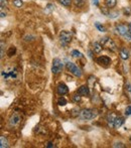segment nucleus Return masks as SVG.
Here are the masks:
<instances>
[{
	"mask_svg": "<svg viewBox=\"0 0 131 148\" xmlns=\"http://www.w3.org/2000/svg\"><path fill=\"white\" fill-rule=\"evenodd\" d=\"M115 30L120 36L124 37L126 40L131 41V22L118 23L115 25Z\"/></svg>",
	"mask_w": 131,
	"mask_h": 148,
	"instance_id": "1",
	"label": "nucleus"
},
{
	"mask_svg": "<svg viewBox=\"0 0 131 148\" xmlns=\"http://www.w3.org/2000/svg\"><path fill=\"white\" fill-rule=\"evenodd\" d=\"M107 122L110 127L114 129H118L124 124V118L121 116H116L114 114H110L107 117Z\"/></svg>",
	"mask_w": 131,
	"mask_h": 148,
	"instance_id": "2",
	"label": "nucleus"
},
{
	"mask_svg": "<svg viewBox=\"0 0 131 148\" xmlns=\"http://www.w3.org/2000/svg\"><path fill=\"white\" fill-rule=\"evenodd\" d=\"M97 115H98V113H97L96 110L89 109V108L81 110V112H80V118L84 121L93 120V119H95L97 117Z\"/></svg>",
	"mask_w": 131,
	"mask_h": 148,
	"instance_id": "3",
	"label": "nucleus"
},
{
	"mask_svg": "<svg viewBox=\"0 0 131 148\" xmlns=\"http://www.w3.org/2000/svg\"><path fill=\"white\" fill-rule=\"evenodd\" d=\"M66 66H67V69H68L69 72H70L72 75H74L75 77H77V78H81V77H82V75H83L82 70H81L77 64H75L74 62H68L66 64Z\"/></svg>",
	"mask_w": 131,
	"mask_h": 148,
	"instance_id": "4",
	"label": "nucleus"
},
{
	"mask_svg": "<svg viewBox=\"0 0 131 148\" xmlns=\"http://www.w3.org/2000/svg\"><path fill=\"white\" fill-rule=\"evenodd\" d=\"M59 38H60V42L62 43L63 45H67L71 42L73 38V34L71 31H68V30H63L61 31L59 35Z\"/></svg>",
	"mask_w": 131,
	"mask_h": 148,
	"instance_id": "5",
	"label": "nucleus"
},
{
	"mask_svg": "<svg viewBox=\"0 0 131 148\" xmlns=\"http://www.w3.org/2000/svg\"><path fill=\"white\" fill-rule=\"evenodd\" d=\"M21 122V116L18 112H14L11 115V117L9 118V121H8V126L10 128H15Z\"/></svg>",
	"mask_w": 131,
	"mask_h": 148,
	"instance_id": "6",
	"label": "nucleus"
},
{
	"mask_svg": "<svg viewBox=\"0 0 131 148\" xmlns=\"http://www.w3.org/2000/svg\"><path fill=\"white\" fill-rule=\"evenodd\" d=\"M63 70V62L58 58H55L53 60V64H51V72L53 75H58Z\"/></svg>",
	"mask_w": 131,
	"mask_h": 148,
	"instance_id": "7",
	"label": "nucleus"
},
{
	"mask_svg": "<svg viewBox=\"0 0 131 148\" xmlns=\"http://www.w3.org/2000/svg\"><path fill=\"white\" fill-rule=\"evenodd\" d=\"M101 43H102V45L106 47L108 49H110V51H115V47H116L115 43H114L113 40H112L111 38H109V37H105V38H102Z\"/></svg>",
	"mask_w": 131,
	"mask_h": 148,
	"instance_id": "8",
	"label": "nucleus"
},
{
	"mask_svg": "<svg viewBox=\"0 0 131 148\" xmlns=\"http://www.w3.org/2000/svg\"><path fill=\"white\" fill-rule=\"evenodd\" d=\"M97 62L100 64V66H109L110 64H111V59L107 56H101L97 59Z\"/></svg>",
	"mask_w": 131,
	"mask_h": 148,
	"instance_id": "9",
	"label": "nucleus"
},
{
	"mask_svg": "<svg viewBox=\"0 0 131 148\" xmlns=\"http://www.w3.org/2000/svg\"><path fill=\"white\" fill-rule=\"evenodd\" d=\"M57 93L59 94L60 96H64L66 94L69 93V88L68 86L65 84V83H60L57 87Z\"/></svg>",
	"mask_w": 131,
	"mask_h": 148,
	"instance_id": "10",
	"label": "nucleus"
},
{
	"mask_svg": "<svg viewBox=\"0 0 131 148\" xmlns=\"http://www.w3.org/2000/svg\"><path fill=\"white\" fill-rule=\"evenodd\" d=\"M2 77H3L4 79H9V78H16L17 77V72H16L15 70H10L9 72L8 71H2Z\"/></svg>",
	"mask_w": 131,
	"mask_h": 148,
	"instance_id": "11",
	"label": "nucleus"
},
{
	"mask_svg": "<svg viewBox=\"0 0 131 148\" xmlns=\"http://www.w3.org/2000/svg\"><path fill=\"white\" fill-rule=\"evenodd\" d=\"M77 94H79L80 96H89L90 95V91H89V88L85 85L81 86L80 88L77 91Z\"/></svg>",
	"mask_w": 131,
	"mask_h": 148,
	"instance_id": "12",
	"label": "nucleus"
},
{
	"mask_svg": "<svg viewBox=\"0 0 131 148\" xmlns=\"http://www.w3.org/2000/svg\"><path fill=\"white\" fill-rule=\"evenodd\" d=\"M120 57H121L122 60H126L129 59L130 57V53H129V51H128L127 49H125V47H123V49L120 51Z\"/></svg>",
	"mask_w": 131,
	"mask_h": 148,
	"instance_id": "13",
	"label": "nucleus"
},
{
	"mask_svg": "<svg viewBox=\"0 0 131 148\" xmlns=\"http://www.w3.org/2000/svg\"><path fill=\"white\" fill-rule=\"evenodd\" d=\"M105 5L108 9H113L117 5V0H105Z\"/></svg>",
	"mask_w": 131,
	"mask_h": 148,
	"instance_id": "14",
	"label": "nucleus"
},
{
	"mask_svg": "<svg viewBox=\"0 0 131 148\" xmlns=\"http://www.w3.org/2000/svg\"><path fill=\"white\" fill-rule=\"evenodd\" d=\"M103 49V45H102L101 42H94L93 43V51H95L96 53H101V51Z\"/></svg>",
	"mask_w": 131,
	"mask_h": 148,
	"instance_id": "15",
	"label": "nucleus"
},
{
	"mask_svg": "<svg viewBox=\"0 0 131 148\" xmlns=\"http://www.w3.org/2000/svg\"><path fill=\"white\" fill-rule=\"evenodd\" d=\"M0 147L1 148L9 147V142H8V140L6 139V137L0 136Z\"/></svg>",
	"mask_w": 131,
	"mask_h": 148,
	"instance_id": "16",
	"label": "nucleus"
},
{
	"mask_svg": "<svg viewBox=\"0 0 131 148\" xmlns=\"http://www.w3.org/2000/svg\"><path fill=\"white\" fill-rule=\"evenodd\" d=\"M71 56L74 58H76V59H81V58H83V53H80L79 51H77V49H74V51H72V53H71Z\"/></svg>",
	"mask_w": 131,
	"mask_h": 148,
	"instance_id": "17",
	"label": "nucleus"
},
{
	"mask_svg": "<svg viewBox=\"0 0 131 148\" xmlns=\"http://www.w3.org/2000/svg\"><path fill=\"white\" fill-rule=\"evenodd\" d=\"M58 1H59L63 6H65V7H70V6L72 5L73 0H58Z\"/></svg>",
	"mask_w": 131,
	"mask_h": 148,
	"instance_id": "18",
	"label": "nucleus"
},
{
	"mask_svg": "<svg viewBox=\"0 0 131 148\" xmlns=\"http://www.w3.org/2000/svg\"><path fill=\"white\" fill-rule=\"evenodd\" d=\"M13 4L15 7L20 8L22 5H23V1H22V0H13Z\"/></svg>",
	"mask_w": 131,
	"mask_h": 148,
	"instance_id": "19",
	"label": "nucleus"
},
{
	"mask_svg": "<svg viewBox=\"0 0 131 148\" xmlns=\"http://www.w3.org/2000/svg\"><path fill=\"white\" fill-rule=\"evenodd\" d=\"M58 104H59V106H65L67 104V100L64 97H61L58 100Z\"/></svg>",
	"mask_w": 131,
	"mask_h": 148,
	"instance_id": "20",
	"label": "nucleus"
},
{
	"mask_svg": "<svg viewBox=\"0 0 131 148\" xmlns=\"http://www.w3.org/2000/svg\"><path fill=\"white\" fill-rule=\"evenodd\" d=\"M95 26H96V27L98 28V29H99L100 31H103V32H104V31L106 30V29H105V27H104V26L102 25V24L100 25L99 22H95Z\"/></svg>",
	"mask_w": 131,
	"mask_h": 148,
	"instance_id": "21",
	"label": "nucleus"
},
{
	"mask_svg": "<svg viewBox=\"0 0 131 148\" xmlns=\"http://www.w3.org/2000/svg\"><path fill=\"white\" fill-rule=\"evenodd\" d=\"M81 97H82V96H80L79 94L74 95V96H73V101H74V102H80L81 101Z\"/></svg>",
	"mask_w": 131,
	"mask_h": 148,
	"instance_id": "22",
	"label": "nucleus"
},
{
	"mask_svg": "<svg viewBox=\"0 0 131 148\" xmlns=\"http://www.w3.org/2000/svg\"><path fill=\"white\" fill-rule=\"evenodd\" d=\"M131 115V106H127L125 109V116H130Z\"/></svg>",
	"mask_w": 131,
	"mask_h": 148,
	"instance_id": "23",
	"label": "nucleus"
},
{
	"mask_svg": "<svg viewBox=\"0 0 131 148\" xmlns=\"http://www.w3.org/2000/svg\"><path fill=\"white\" fill-rule=\"evenodd\" d=\"M124 146H125V145L122 142H115L113 144V147H124Z\"/></svg>",
	"mask_w": 131,
	"mask_h": 148,
	"instance_id": "24",
	"label": "nucleus"
},
{
	"mask_svg": "<svg viewBox=\"0 0 131 148\" xmlns=\"http://www.w3.org/2000/svg\"><path fill=\"white\" fill-rule=\"evenodd\" d=\"M0 2H1V9H3V7H6V5H7L6 0H0Z\"/></svg>",
	"mask_w": 131,
	"mask_h": 148,
	"instance_id": "25",
	"label": "nucleus"
},
{
	"mask_svg": "<svg viewBox=\"0 0 131 148\" xmlns=\"http://www.w3.org/2000/svg\"><path fill=\"white\" fill-rule=\"evenodd\" d=\"M3 51H4V43H3V41H1V59L3 58V56H4V53H3Z\"/></svg>",
	"mask_w": 131,
	"mask_h": 148,
	"instance_id": "26",
	"label": "nucleus"
},
{
	"mask_svg": "<svg viewBox=\"0 0 131 148\" xmlns=\"http://www.w3.org/2000/svg\"><path fill=\"white\" fill-rule=\"evenodd\" d=\"M126 87H127V91L128 92H131V86H130V84H127V85H126Z\"/></svg>",
	"mask_w": 131,
	"mask_h": 148,
	"instance_id": "27",
	"label": "nucleus"
},
{
	"mask_svg": "<svg viewBox=\"0 0 131 148\" xmlns=\"http://www.w3.org/2000/svg\"><path fill=\"white\" fill-rule=\"evenodd\" d=\"M5 13H3V11H2V10H1V18H3V17H5Z\"/></svg>",
	"mask_w": 131,
	"mask_h": 148,
	"instance_id": "28",
	"label": "nucleus"
},
{
	"mask_svg": "<svg viewBox=\"0 0 131 148\" xmlns=\"http://www.w3.org/2000/svg\"><path fill=\"white\" fill-rule=\"evenodd\" d=\"M94 4L95 5H98V0H94Z\"/></svg>",
	"mask_w": 131,
	"mask_h": 148,
	"instance_id": "29",
	"label": "nucleus"
}]
</instances>
